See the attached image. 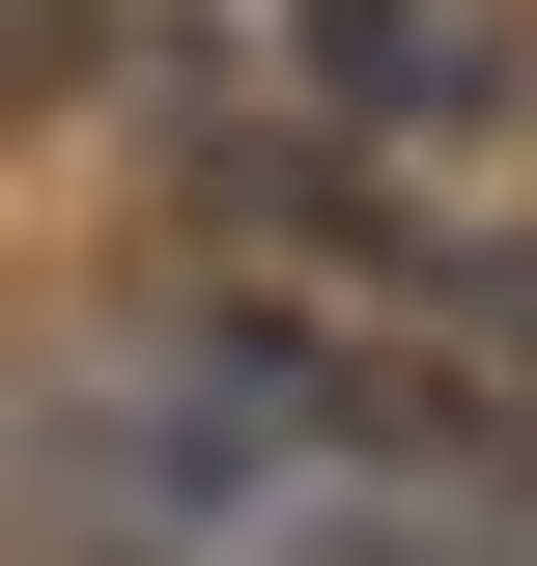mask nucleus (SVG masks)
Returning <instances> with one entry per match:
<instances>
[{
  "instance_id": "obj_2",
  "label": "nucleus",
  "mask_w": 537,
  "mask_h": 566,
  "mask_svg": "<svg viewBox=\"0 0 537 566\" xmlns=\"http://www.w3.org/2000/svg\"><path fill=\"white\" fill-rule=\"evenodd\" d=\"M114 29H141V0H0V114H57V85H114Z\"/></svg>"
},
{
  "instance_id": "obj_1",
  "label": "nucleus",
  "mask_w": 537,
  "mask_h": 566,
  "mask_svg": "<svg viewBox=\"0 0 537 566\" xmlns=\"http://www.w3.org/2000/svg\"><path fill=\"white\" fill-rule=\"evenodd\" d=\"M255 368L312 424H368V453H424V482L537 510V255H339V283L255 312Z\"/></svg>"
}]
</instances>
